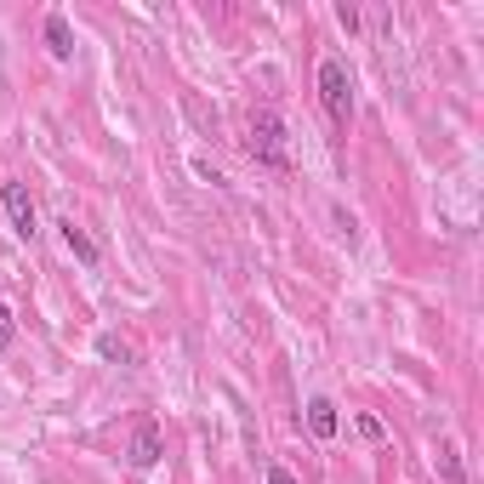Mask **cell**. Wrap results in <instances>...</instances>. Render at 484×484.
I'll return each instance as SVG.
<instances>
[{
	"label": "cell",
	"mask_w": 484,
	"mask_h": 484,
	"mask_svg": "<svg viewBox=\"0 0 484 484\" xmlns=\"http://www.w3.org/2000/svg\"><path fill=\"white\" fill-rule=\"evenodd\" d=\"M0 206H6L12 228H18L23 240H35V200H29L23 183H0Z\"/></svg>",
	"instance_id": "3957f363"
},
{
	"label": "cell",
	"mask_w": 484,
	"mask_h": 484,
	"mask_svg": "<svg viewBox=\"0 0 484 484\" xmlns=\"http://www.w3.org/2000/svg\"><path fill=\"white\" fill-rule=\"evenodd\" d=\"M57 228H64V245H69V251L81 257L86 268H98V245H91V234H86V228H74V217H64Z\"/></svg>",
	"instance_id": "8992f818"
},
{
	"label": "cell",
	"mask_w": 484,
	"mask_h": 484,
	"mask_svg": "<svg viewBox=\"0 0 484 484\" xmlns=\"http://www.w3.org/2000/svg\"><path fill=\"white\" fill-rule=\"evenodd\" d=\"M98 353L108 359V365H132V348L120 336H98Z\"/></svg>",
	"instance_id": "9c48e42d"
},
{
	"label": "cell",
	"mask_w": 484,
	"mask_h": 484,
	"mask_svg": "<svg viewBox=\"0 0 484 484\" xmlns=\"http://www.w3.org/2000/svg\"><path fill=\"white\" fill-rule=\"evenodd\" d=\"M319 98H325V108H331L336 126H348V115H353V81H348V69H342V57H325V64H319Z\"/></svg>",
	"instance_id": "7a4b0ae2"
},
{
	"label": "cell",
	"mask_w": 484,
	"mask_h": 484,
	"mask_svg": "<svg viewBox=\"0 0 484 484\" xmlns=\"http://www.w3.org/2000/svg\"><path fill=\"white\" fill-rule=\"evenodd\" d=\"M46 46H52V57H74V35H69V18H64V12H52V18H46Z\"/></svg>",
	"instance_id": "52a82bcc"
},
{
	"label": "cell",
	"mask_w": 484,
	"mask_h": 484,
	"mask_svg": "<svg viewBox=\"0 0 484 484\" xmlns=\"http://www.w3.org/2000/svg\"><path fill=\"white\" fill-rule=\"evenodd\" d=\"M439 479H445V484H467V479H462V456H456V445H439Z\"/></svg>",
	"instance_id": "ba28073f"
},
{
	"label": "cell",
	"mask_w": 484,
	"mask_h": 484,
	"mask_svg": "<svg viewBox=\"0 0 484 484\" xmlns=\"http://www.w3.org/2000/svg\"><path fill=\"white\" fill-rule=\"evenodd\" d=\"M251 154H257L262 166H274V171L291 166V154H285V120H279L274 108H257V115H251Z\"/></svg>",
	"instance_id": "6da1fadb"
},
{
	"label": "cell",
	"mask_w": 484,
	"mask_h": 484,
	"mask_svg": "<svg viewBox=\"0 0 484 484\" xmlns=\"http://www.w3.org/2000/svg\"><path fill=\"white\" fill-rule=\"evenodd\" d=\"M12 336H18V325H12V308H6V302H0V348H6V342H12Z\"/></svg>",
	"instance_id": "8fae6325"
},
{
	"label": "cell",
	"mask_w": 484,
	"mask_h": 484,
	"mask_svg": "<svg viewBox=\"0 0 484 484\" xmlns=\"http://www.w3.org/2000/svg\"><path fill=\"white\" fill-rule=\"evenodd\" d=\"M268 484H296V479L285 473V467H268Z\"/></svg>",
	"instance_id": "7c38bea8"
},
{
	"label": "cell",
	"mask_w": 484,
	"mask_h": 484,
	"mask_svg": "<svg viewBox=\"0 0 484 484\" xmlns=\"http://www.w3.org/2000/svg\"><path fill=\"white\" fill-rule=\"evenodd\" d=\"M154 462H160V428H154V421H143V428L132 433V467H143V473H149Z\"/></svg>",
	"instance_id": "277c9868"
},
{
	"label": "cell",
	"mask_w": 484,
	"mask_h": 484,
	"mask_svg": "<svg viewBox=\"0 0 484 484\" xmlns=\"http://www.w3.org/2000/svg\"><path fill=\"white\" fill-rule=\"evenodd\" d=\"M308 428H314V439H336V428H342L336 404L331 399H308Z\"/></svg>",
	"instance_id": "5b68a950"
},
{
	"label": "cell",
	"mask_w": 484,
	"mask_h": 484,
	"mask_svg": "<svg viewBox=\"0 0 484 484\" xmlns=\"http://www.w3.org/2000/svg\"><path fill=\"white\" fill-rule=\"evenodd\" d=\"M353 428H359V439H370V445H382V421H377V416H359V421H353Z\"/></svg>",
	"instance_id": "30bf717a"
}]
</instances>
